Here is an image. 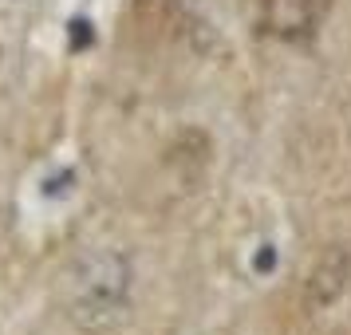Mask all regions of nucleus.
I'll use <instances>...</instances> for the list:
<instances>
[{
	"mask_svg": "<svg viewBox=\"0 0 351 335\" xmlns=\"http://www.w3.org/2000/svg\"><path fill=\"white\" fill-rule=\"evenodd\" d=\"M130 288V269L123 256L99 253L95 260H87L83 272L75 276V296H71V316L95 327L99 319H114L127 303Z\"/></svg>",
	"mask_w": 351,
	"mask_h": 335,
	"instance_id": "1",
	"label": "nucleus"
},
{
	"mask_svg": "<svg viewBox=\"0 0 351 335\" xmlns=\"http://www.w3.org/2000/svg\"><path fill=\"white\" fill-rule=\"evenodd\" d=\"M316 0H261V32L285 44H304L316 36Z\"/></svg>",
	"mask_w": 351,
	"mask_h": 335,
	"instance_id": "2",
	"label": "nucleus"
},
{
	"mask_svg": "<svg viewBox=\"0 0 351 335\" xmlns=\"http://www.w3.org/2000/svg\"><path fill=\"white\" fill-rule=\"evenodd\" d=\"M348 264H351L348 253H343V249H332V253L312 269V276H308V300L316 303V308L332 303L335 296L343 292V284H348Z\"/></svg>",
	"mask_w": 351,
	"mask_h": 335,
	"instance_id": "3",
	"label": "nucleus"
}]
</instances>
